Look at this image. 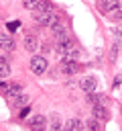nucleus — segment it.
Masks as SVG:
<instances>
[{
    "mask_svg": "<svg viewBox=\"0 0 122 131\" xmlns=\"http://www.w3.org/2000/svg\"><path fill=\"white\" fill-rule=\"evenodd\" d=\"M35 23H39L41 27H49L53 29L55 25H59V16L51 10V12H43V14H35Z\"/></svg>",
    "mask_w": 122,
    "mask_h": 131,
    "instance_id": "nucleus-1",
    "label": "nucleus"
},
{
    "mask_svg": "<svg viewBox=\"0 0 122 131\" xmlns=\"http://www.w3.org/2000/svg\"><path fill=\"white\" fill-rule=\"evenodd\" d=\"M47 59L43 57V55H33L30 57V72L35 74V76H41V74H45L47 72Z\"/></svg>",
    "mask_w": 122,
    "mask_h": 131,
    "instance_id": "nucleus-2",
    "label": "nucleus"
},
{
    "mask_svg": "<svg viewBox=\"0 0 122 131\" xmlns=\"http://www.w3.org/2000/svg\"><path fill=\"white\" fill-rule=\"evenodd\" d=\"M22 45H24L26 51L35 53V51L39 49V37H37V33H26L24 39H22Z\"/></svg>",
    "mask_w": 122,
    "mask_h": 131,
    "instance_id": "nucleus-3",
    "label": "nucleus"
},
{
    "mask_svg": "<svg viewBox=\"0 0 122 131\" xmlns=\"http://www.w3.org/2000/svg\"><path fill=\"white\" fill-rule=\"evenodd\" d=\"M51 31H53L55 43H59V41H67V39H69V31H67V29H65V25H61V23H59V25H55Z\"/></svg>",
    "mask_w": 122,
    "mask_h": 131,
    "instance_id": "nucleus-4",
    "label": "nucleus"
},
{
    "mask_svg": "<svg viewBox=\"0 0 122 131\" xmlns=\"http://www.w3.org/2000/svg\"><path fill=\"white\" fill-rule=\"evenodd\" d=\"M79 86H81V90H83V92H87V94H89V92H94V90H96L98 82H96V78H94V76H85V78H81V80H79Z\"/></svg>",
    "mask_w": 122,
    "mask_h": 131,
    "instance_id": "nucleus-5",
    "label": "nucleus"
},
{
    "mask_svg": "<svg viewBox=\"0 0 122 131\" xmlns=\"http://www.w3.org/2000/svg\"><path fill=\"white\" fill-rule=\"evenodd\" d=\"M20 92H22V86H20L18 82H10L8 88H6V92H4V96H6V98H18Z\"/></svg>",
    "mask_w": 122,
    "mask_h": 131,
    "instance_id": "nucleus-6",
    "label": "nucleus"
},
{
    "mask_svg": "<svg viewBox=\"0 0 122 131\" xmlns=\"http://www.w3.org/2000/svg\"><path fill=\"white\" fill-rule=\"evenodd\" d=\"M14 49V39L10 35H0V51H12Z\"/></svg>",
    "mask_w": 122,
    "mask_h": 131,
    "instance_id": "nucleus-7",
    "label": "nucleus"
},
{
    "mask_svg": "<svg viewBox=\"0 0 122 131\" xmlns=\"http://www.w3.org/2000/svg\"><path fill=\"white\" fill-rule=\"evenodd\" d=\"M45 125H47V121H45L43 115H37V117L30 119V129L33 131H45Z\"/></svg>",
    "mask_w": 122,
    "mask_h": 131,
    "instance_id": "nucleus-8",
    "label": "nucleus"
},
{
    "mask_svg": "<svg viewBox=\"0 0 122 131\" xmlns=\"http://www.w3.org/2000/svg\"><path fill=\"white\" fill-rule=\"evenodd\" d=\"M71 49H73V43H71V39L55 43V51H57L59 55H65V53H67V51H71Z\"/></svg>",
    "mask_w": 122,
    "mask_h": 131,
    "instance_id": "nucleus-9",
    "label": "nucleus"
},
{
    "mask_svg": "<svg viewBox=\"0 0 122 131\" xmlns=\"http://www.w3.org/2000/svg\"><path fill=\"white\" fill-rule=\"evenodd\" d=\"M85 100L92 102L94 106H104V104H106V96H104V94H96V92H89Z\"/></svg>",
    "mask_w": 122,
    "mask_h": 131,
    "instance_id": "nucleus-10",
    "label": "nucleus"
},
{
    "mask_svg": "<svg viewBox=\"0 0 122 131\" xmlns=\"http://www.w3.org/2000/svg\"><path fill=\"white\" fill-rule=\"evenodd\" d=\"M100 10H104V12H114V10H118V0H102L100 2Z\"/></svg>",
    "mask_w": 122,
    "mask_h": 131,
    "instance_id": "nucleus-11",
    "label": "nucleus"
},
{
    "mask_svg": "<svg viewBox=\"0 0 122 131\" xmlns=\"http://www.w3.org/2000/svg\"><path fill=\"white\" fill-rule=\"evenodd\" d=\"M79 70V66H77V61H67V59H63V66H61V72L63 74H75Z\"/></svg>",
    "mask_w": 122,
    "mask_h": 131,
    "instance_id": "nucleus-12",
    "label": "nucleus"
},
{
    "mask_svg": "<svg viewBox=\"0 0 122 131\" xmlns=\"http://www.w3.org/2000/svg\"><path fill=\"white\" fill-rule=\"evenodd\" d=\"M65 131H83V123L79 119H69L65 123Z\"/></svg>",
    "mask_w": 122,
    "mask_h": 131,
    "instance_id": "nucleus-13",
    "label": "nucleus"
},
{
    "mask_svg": "<svg viewBox=\"0 0 122 131\" xmlns=\"http://www.w3.org/2000/svg\"><path fill=\"white\" fill-rule=\"evenodd\" d=\"M51 10H53L51 2H47V0H41V2L37 4V8H35V14H43V12H51Z\"/></svg>",
    "mask_w": 122,
    "mask_h": 131,
    "instance_id": "nucleus-14",
    "label": "nucleus"
},
{
    "mask_svg": "<svg viewBox=\"0 0 122 131\" xmlns=\"http://www.w3.org/2000/svg\"><path fill=\"white\" fill-rule=\"evenodd\" d=\"M94 119L96 121H108V111L104 106H94Z\"/></svg>",
    "mask_w": 122,
    "mask_h": 131,
    "instance_id": "nucleus-15",
    "label": "nucleus"
},
{
    "mask_svg": "<svg viewBox=\"0 0 122 131\" xmlns=\"http://www.w3.org/2000/svg\"><path fill=\"white\" fill-rule=\"evenodd\" d=\"M85 129H87V131H102V125H100V121L89 119V121L85 123Z\"/></svg>",
    "mask_w": 122,
    "mask_h": 131,
    "instance_id": "nucleus-16",
    "label": "nucleus"
},
{
    "mask_svg": "<svg viewBox=\"0 0 122 131\" xmlns=\"http://www.w3.org/2000/svg\"><path fill=\"white\" fill-rule=\"evenodd\" d=\"M10 76V66L8 61H0V78H8Z\"/></svg>",
    "mask_w": 122,
    "mask_h": 131,
    "instance_id": "nucleus-17",
    "label": "nucleus"
},
{
    "mask_svg": "<svg viewBox=\"0 0 122 131\" xmlns=\"http://www.w3.org/2000/svg\"><path fill=\"white\" fill-rule=\"evenodd\" d=\"M77 57H79V49H75V47L65 53V59H67V61H77Z\"/></svg>",
    "mask_w": 122,
    "mask_h": 131,
    "instance_id": "nucleus-18",
    "label": "nucleus"
},
{
    "mask_svg": "<svg viewBox=\"0 0 122 131\" xmlns=\"http://www.w3.org/2000/svg\"><path fill=\"white\" fill-rule=\"evenodd\" d=\"M49 131H65V127L59 123V119H53V121H51V127H49Z\"/></svg>",
    "mask_w": 122,
    "mask_h": 131,
    "instance_id": "nucleus-19",
    "label": "nucleus"
},
{
    "mask_svg": "<svg viewBox=\"0 0 122 131\" xmlns=\"http://www.w3.org/2000/svg\"><path fill=\"white\" fill-rule=\"evenodd\" d=\"M39 2H41V0H22V4H24V8H28V10H35Z\"/></svg>",
    "mask_w": 122,
    "mask_h": 131,
    "instance_id": "nucleus-20",
    "label": "nucleus"
},
{
    "mask_svg": "<svg viewBox=\"0 0 122 131\" xmlns=\"http://www.w3.org/2000/svg\"><path fill=\"white\" fill-rule=\"evenodd\" d=\"M18 98H20V100H14V106H16V108H18V106H22V104H26V102H28V96H18Z\"/></svg>",
    "mask_w": 122,
    "mask_h": 131,
    "instance_id": "nucleus-21",
    "label": "nucleus"
},
{
    "mask_svg": "<svg viewBox=\"0 0 122 131\" xmlns=\"http://www.w3.org/2000/svg\"><path fill=\"white\" fill-rule=\"evenodd\" d=\"M114 43L122 49V29H118V31H116V41H114Z\"/></svg>",
    "mask_w": 122,
    "mask_h": 131,
    "instance_id": "nucleus-22",
    "label": "nucleus"
},
{
    "mask_svg": "<svg viewBox=\"0 0 122 131\" xmlns=\"http://www.w3.org/2000/svg\"><path fill=\"white\" fill-rule=\"evenodd\" d=\"M20 27V23H16V20H12V23H8V31H16Z\"/></svg>",
    "mask_w": 122,
    "mask_h": 131,
    "instance_id": "nucleus-23",
    "label": "nucleus"
},
{
    "mask_svg": "<svg viewBox=\"0 0 122 131\" xmlns=\"http://www.w3.org/2000/svg\"><path fill=\"white\" fill-rule=\"evenodd\" d=\"M120 82H122V78H120V76H116V78H114V88H116Z\"/></svg>",
    "mask_w": 122,
    "mask_h": 131,
    "instance_id": "nucleus-24",
    "label": "nucleus"
},
{
    "mask_svg": "<svg viewBox=\"0 0 122 131\" xmlns=\"http://www.w3.org/2000/svg\"><path fill=\"white\" fill-rule=\"evenodd\" d=\"M26 115H28V106H24V108L20 111V117H26Z\"/></svg>",
    "mask_w": 122,
    "mask_h": 131,
    "instance_id": "nucleus-25",
    "label": "nucleus"
},
{
    "mask_svg": "<svg viewBox=\"0 0 122 131\" xmlns=\"http://www.w3.org/2000/svg\"><path fill=\"white\" fill-rule=\"evenodd\" d=\"M118 8H120V10H122V0H118Z\"/></svg>",
    "mask_w": 122,
    "mask_h": 131,
    "instance_id": "nucleus-26",
    "label": "nucleus"
}]
</instances>
